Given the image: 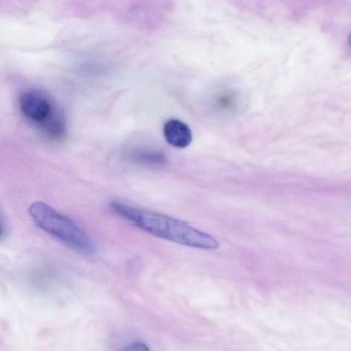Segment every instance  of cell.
<instances>
[{"label": "cell", "instance_id": "cell-1", "mask_svg": "<svg viewBox=\"0 0 351 351\" xmlns=\"http://www.w3.org/2000/svg\"><path fill=\"white\" fill-rule=\"evenodd\" d=\"M110 207L119 216L157 237L204 250L216 249L219 245L211 235L175 218L120 201H112Z\"/></svg>", "mask_w": 351, "mask_h": 351}, {"label": "cell", "instance_id": "cell-2", "mask_svg": "<svg viewBox=\"0 0 351 351\" xmlns=\"http://www.w3.org/2000/svg\"><path fill=\"white\" fill-rule=\"evenodd\" d=\"M28 213L38 227L65 245L85 254L95 252L96 245L92 239L72 220L47 203H32Z\"/></svg>", "mask_w": 351, "mask_h": 351}, {"label": "cell", "instance_id": "cell-3", "mask_svg": "<svg viewBox=\"0 0 351 351\" xmlns=\"http://www.w3.org/2000/svg\"><path fill=\"white\" fill-rule=\"evenodd\" d=\"M18 107L23 117L39 125L42 130L61 112L46 94L37 90H27L21 93Z\"/></svg>", "mask_w": 351, "mask_h": 351}, {"label": "cell", "instance_id": "cell-4", "mask_svg": "<svg viewBox=\"0 0 351 351\" xmlns=\"http://www.w3.org/2000/svg\"><path fill=\"white\" fill-rule=\"evenodd\" d=\"M163 134L167 142L177 148H184L192 141V132L189 125L176 119L165 122L163 125Z\"/></svg>", "mask_w": 351, "mask_h": 351}, {"label": "cell", "instance_id": "cell-5", "mask_svg": "<svg viewBox=\"0 0 351 351\" xmlns=\"http://www.w3.org/2000/svg\"><path fill=\"white\" fill-rule=\"evenodd\" d=\"M132 157L135 161L147 165L158 166L166 162L165 156L155 150H137L132 154Z\"/></svg>", "mask_w": 351, "mask_h": 351}, {"label": "cell", "instance_id": "cell-6", "mask_svg": "<svg viewBox=\"0 0 351 351\" xmlns=\"http://www.w3.org/2000/svg\"><path fill=\"white\" fill-rule=\"evenodd\" d=\"M123 351H149V348L144 343L134 342L128 345Z\"/></svg>", "mask_w": 351, "mask_h": 351}, {"label": "cell", "instance_id": "cell-7", "mask_svg": "<svg viewBox=\"0 0 351 351\" xmlns=\"http://www.w3.org/2000/svg\"><path fill=\"white\" fill-rule=\"evenodd\" d=\"M219 106L223 108L232 107V103H234V97L231 95H224L219 98Z\"/></svg>", "mask_w": 351, "mask_h": 351}, {"label": "cell", "instance_id": "cell-8", "mask_svg": "<svg viewBox=\"0 0 351 351\" xmlns=\"http://www.w3.org/2000/svg\"><path fill=\"white\" fill-rule=\"evenodd\" d=\"M348 43L350 45V46L351 47V33L350 34V35L348 36Z\"/></svg>", "mask_w": 351, "mask_h": 351}]
</instances>
